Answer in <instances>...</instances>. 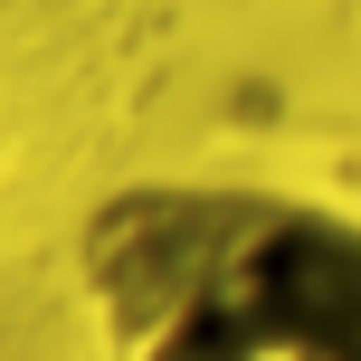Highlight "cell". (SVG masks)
Wrapping results in <instances>:
<instances>
[{"label": "cell", "mask_w": 361, "mask_h": 361, "mask_svg": "<svg viewBox=\"0 0 361 361\" xmlns=\"http://www.w3.org/2000/svg\"><path fill=\"white\" fill-rule=\"evenodd\" d=\"M95 361H361V209L286 180H133L76 228Z\"/></svg>", "instance_id": "1"}]
</instances>
